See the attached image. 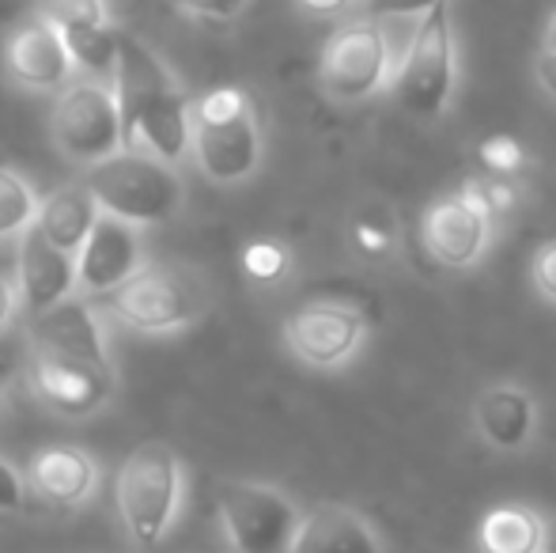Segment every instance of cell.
I'll return each instance as SVG.
<instances>
[{
  "instance_id": "6da1fadb",
  "label": "cell",
  "mask_w": 556,
  "mask_h": 553,
  "mask_svg": "<svg viewBox=\"0 0 556 553\" xmlns=\"http://www.w3.org/2000/svg\"><path fill=\"white\" fill-rule=\"evenodd\" d=\"M114 96L122 106L125 148L178 163L193 144V99L182 91L152 46L125 35L117 46Z\"/></svg>"
},
{
  "instance_id": "7a4b0ae2",
  "label": "cell",
  "mask_w": 556,
  "mask_h": 553,
  "mask_svg": "<svg viewBox=\"0 0 556 553\" xmlns=\"http://www.w3.org/2000/svg\"><path fill=\"white\" fill-rule=\"evenodd\" d=\"M193 160L216 186L247 183L262 163V129L242 88H213L193 99Z\"/></svg>"
},
{
  "instance_id": "3957f363",
  "label": "cell",
  "mask_w": 556,
  "mask_h": 553,
  "mask_svg": "<svg viewBox=\"0 0 556 553\" xmlns=\"http://www.w3.org/2000/svg\"><path fill=\"white\" fill-rule=\"evenodd\" d=\"M114 504L137 546H160L182 504V463L170 443H137L114 478Z\"/></svg>"
},
{
  "instance_id": "277c9868",
  "label": "cell",
  "mask_w": 556,
  "mask_h": 553,
  "mask_svg": "<svg viewBox=\"0 0 556 553\" xmlns=\"http://www.w3.org/2000/svg\"><path fill=\"white\" fill-rule=\"evenodd\" d=\"M84 183L96 193L103 213L122 216L137 228H155V224L175 221L186 201L175 163L148 152H129V148L88 167Z\"/></svg>"
},
{
  "instance_id": "5b68a950",
  "label": "cell",
  "mask_w": 556,
  "mask_h": 553,
  "mask_svg": "<svg viewBox=\"0 0 556 553\" xmlns=\"http://www.w3.org/2000/svg\"><path fill=\"white\" fill-rule=\"evenodd\" d=\"M96 307L137 334H175L208 315V296L182 269L144 262L125 285L99 296Z\"/></svg>"
},
{
  "instance_id": "8992f818",
  "label": "cell",
  "mask_w": 556,
  "mask_h": 553,
  "mask_svg": "<svg viewBox=\"0 0 556 553\" xmlns=\"http://www.w3.org/2000/svg\"><path fill=\"white\" fill-rule=\"evenodd\" d=\"M50 137L65 160L96 167L125 152V126L122 106H117L111 80H73L58 91L50 111Z\"/></svg>"
},
{
  "instance_id": "52a82bcc",
  "label": "cell",
  "mask_w": 556,
  "mask_h": 553,
  "mask_svg": "<svg viewBox=\"0 0 556 553\" xmlns=\"http://www.w3.org/2000/svg\"><path fill=\"white\" fill-rule=\"evenodd\" d=\"M394 96L413 118H440L454 96V35L451 0H440L432 12L420 15L405 61L394 76Z\"/></svg>"
},
{
  "instance_id": "ba28073f",
  "label": "cell",
  "mask_w": 556,
  "mask_h": 553,
  "mask_svg": "<svg viewBox=\"0 0 556 553\" xmlns=\"http://www.w3.org/2000/svg\"><path fill=\"white\" fill-rule=\"evenodd\" d=\"M224 531L235 553H292L303 516L280 489L262 481H224L216 489Z\"/></svg>"
},
{
  "instance_id": "9c48e42d",
  "label": "cell",
  "mask_w": 556,
  "mask_h": 553,
  "mask_svg": "<svg viewBox=\"0 0 556 553\" xmlns=\"http://www.w3.org/2000/svg\"><path fill=\"white\" fill-rule=\"evenodd\" d=\"M390 73V42L379 20H352L333 30L318 61V80L326 96L337 103H359V99L382 91Z\"/></svg>"
},
{
  "instance_id": "30bf717a",
  "label": "cell",
  "mask_w": 556,
  "mask_h": 553,
  "mask_svg": "<svg viewBox=\"0 0 556 553\" xmlns=\"http://www.w3.org/2000/svg\"><path fill=\"white\" fill-rule=\"evenodd\" d=\"M367 334V318L349 303H303L285 318V341L307 368L333 372L356 356Z\"/></svg>"
},
{
  "instance_id": "8fae6325",
  "label": "cell",
  "mask_w": 556,
  "mask_h": 553,
  "mask_svg": "<svg viewBox=\"0 0 556 553\" xmlns=\"http://www.w3.org/2000/svg\"><path fill=\"white\" fill-rule=\"evenodd\" d=\"M27 376L35 394L61 417H91L114 399V372L91 368L84 361H68V356L46 353V349L30 345Z\"/></svg>"
},
{
  "instance_id": "7c38bea8",
  "label": "cell",
  "mask_w": 556,
  "mask_h": 553,
  "mask_svg": "<svg viewBox=\"0 0 556 553\" xmlns=\"http://www.w3.org/2000/svg\"><path fill=\"white\" fill-rule=\"evenodd\" d=\"M4 65L12 73V80L30 91H61L73 84L76 73L65 35L42 12L27 15L20 27H12L4 46Z\"/></svg>"
},
{
  "instance_id": "4fadbf2b",
  "label": "cell",
  "mask_w": 556,
  "mask_h": 553,
  "mask_svg": "<svg viewBox=\"0 0 556 553\" xmlns=\"http://www.w3.org/2000/svg\"><path fill=\"white\" fill-rule=\"evenodd\" d=\"M27 338H30V345L46 349V353H58V356H68V361L91 364V368L114 372L96 300L68 296V300H61L58 307H50L46 315L27 318Z\"/></svg>"
},
{
  "instance_id": "5bb4252c",
  "label": "cell",
  "mask_w": 556,
  "mask_h": 553,
  "mask_svg": "<svg viewBox=\"0 0 556 553\" xmlns=\"http://www.w3.org/2000/svg\"><path fill=\"white\" fill-rule=\"evenodd\" d=\"M15 288H20V303L27 318L46 315L58 307L61 300L76 296L80 288V262L76 254L53 247L38 228L20 236V259H15Z\"/></svg>"
},
{
  "instance_id": "9a60e30c",
  "label": "cell",
  "mask_w": 556,
  "mask_h": 553,
  "mask_svg": "<svg viewBox=\"0 0 556 553\" xmlns=\"http://www.w3.org/2000/svg\"><path fill=\"white\" fill-rule=\"evenodd\" d=\"M489 224H492L489 216L458 190V193H451V198H440L435 205L425 209L420 239H425V251L432 254L440 266L466 269L484 254Z\"/></svg>"
},
{
  "instance_id": "2e32d148",
  "label": "cell",
  "mask_w": 556,
  "mask_h": 553,
  "mask_svg": "<svg viewBox=\"0 0 556 553\" xmlns=\"http://www.w3.org/2000/svg\"><path fill=\"white\" fill-rule=\"evenodd\" d=\"M80 262V288L88 296H106L117 285H125L140 266H144V247H140V228L122 216L103 213L96 231L88 236L84 251L76 254Z\"/></svg>"
},
{
  "instance_id": "e0dca14e",
  "label": "cell",
  "mask_w": 556,
  "mask_h": 553,
  "mask_svg": "<svg viewBox=\"0 0 556 553\" xmlns=\"http://www.w3.org/2000/svg\"><path fill=\"white\" fill-rule=\"evenodd\" d=\"M27 489L53 508H76L99 486V466L84 448L73 443H46L27 458Z\"/></svg>"
},
{
  "instance_id": "ac0fdd59",
  "label": "cell",
  "mask_w": 556,
  "mask_h": 553,
  "mask_svg": "<svg viewBox=\"0 0 556 553\" xmlns=\"http://www.w3.org/2000/svg\"><path fill=\"white\" fill-rule=\"evenodd\" d=\"M473 420L481 428L484 443H492L496 451H519L530 443L538 425L534 399H530V391L511 384L484 387L473 402Z\"/></svg>"
},
{
  "instance_id": "d6986e66",
  "label": "cell",
  "mask_w": 556,
  "mask_h": 553,
  "mask_svg": "<svg viewBox=\"0 0 556 553\" xmlns=\"http://www.w3.org/2000/svg\"><path fill=\"white\" fill-rule=\"evenodd\" d=\"M99 216H103V209H99L96 193L88 190V183H68L61 190H53L50 198H42L35 228L53 247H61L68 254H80L88 236L96 231Z\"/></svg>"
},
{
  "instance_id": "ffe728a7",
  "label": "cell",
  "mask_w": 556,
  "mask_h": 553,
  "mask_svg": "<svg viewBox=\"0 0 556 553\" xmlns=\"http://www.w3.org/2000/svg\"><path fill=\"white\" fill-rule=\"evenodd\" d=\"M292 553H382V546L364 516H356L352 508L326 504V508L303 516Z\"/></svg>"
},
{
  "instance_id": "44dd1931",
  "label": "cell",
  "mask_w": 556,
  "mask_h": 553,
  "mask_svg": "<svg viewBox=\"0 0 556 553\" xmlns=\"http://www.w3.org/2000/svg\"><path fill=\"white\" fill-rule=\"evenodd\" d=\"M545 519L522 504H500L481 519L477 546L481 553H542Z\"/></svg>"
},
{
  "instance_id": "7402d4cb",
  "label": "cell",
  "mask_w": 556,
  "mask_h": 553,
  "mask_svg": "<svg viewBox=\"0 0 556 553\" xmlns=\"http://www.w3.org/2000/svg\"><path fill=\"white\" fill-rule=\"evenodd\" d=\"M38 205L30 183L23 175H15L12 167H0V239H20L23 231L35 228Z\"/></svg>"
},
{
  "instance_id": "603a6c76",
  "label": "cell",
  "mask_w": 556,
  "mask_h": 553,
  "mask_svg": "<svg viewBox=\"0 0 556 553\" xmlns=\"http://www.w3.org/2000/svg\"><path fill=\"white\" fill-rule=\"evenodd\" d=\"M38 12H42L65 38L88 35V30H99V27H111L106 0H38Z\"/></svg>"
},
{
  "instance_id": "cb8c5ba5",
  "label": "cell",
  "mask_w": 556,
  "mask_h": 553,
  "mask_svg": "<svg viewBox=\"0 0 556 553\" xmlns=\"http://www.w3.org/2000/svg\"><path fill=\"white\" fill-rule=\"evenodd\" d=\"M292 266V251L280 239H254L242 247V269L254 280H280Z\"/></svg>"
},
{
  "instance_id": "d4e9b609",
  "label": "cell",
  "mask_w": 556,
  "mask_h": 553,
  "mask_svg": "<svg viewBox=\"0 0 556 553\" xmlns=\"http://www.w3.org/2000/svg\"><path fill=\"white\" fill-rule=\"evenodd\" d=\"M352 243L367 254V259H382L394 247V221H390L382 209H371V213H359L352 221Z\"/></svg>"
},
{
  "instance_id": "484cf974",
  "label": "cell",
  "mask_w": 556,
  "mask_h": 553,
  "mask_svg": "<svg viewBox=\"0 0 556 553\" xmlns=\"http://www.w3.org/2000/svg\"><path fill=\"white\" fill-rule=\"evenodd\" d=\"M477 152H481L484 167H489L492 175H519V171L527 167V148H522L515 137H507V134L484 137Z\"/></svg>"
},
{
  "instance_id": "4316f807",
  "label": "cell",
  "mask_w": 556,
  "mask_h": 553,
  "mask_svg": "<svg viewBox=\"0 0 556 553\" xmlns=\"http://www.w3.org/2000/svg\"><path fill=\"white\" fill-rule=\"evenodd\" d=\"M462 193H466L489 221L492 216H504L507 209L515 205V190H511V183H504V178H469V183L462 186Z\"/></svg>"
},
{
  "instance_id": "83f0119b",
  "label": "cell",
  "mask_w": 556,
  "mask_h": 553,
  "mask_svg": "<svg viewBox=\"0 0 556 553\" xmlns=\"http://www.w3.org/2000/svg\"><path fill=\"white\" fill-rule=\"evenodd\" d=\"M178 12L198 15V20H213V23H231L239 20L250 8V0H170Z\"/></svg>"
},
{
  "instance_id": "f1b7e54d",
  "label": "cell",
  "mask_w": 556,
  "mask_h": 553,
  "mask_svg": "<svg viewBox=\"0 0 556 553\" xmlns=\"http://www.w3.org/2000/svg\"><path fill=\"white\" fill-rule=\"evenodd\" d=\"M530 274H534L538 292H542L545 300L556 303V239H553V243H545L542 251L534 254V266H530Z\"/></svg>"
},
{
  "instance_id": "f546056e",
  "label": "cell",
  "mask_w": 556,
  "mask_h": 553,
  "mask_svg": "<svg viewBox=\"0 0 556 553\" xmlns=\"http://www.w3.org/2000/svg\"><path fill=\"white\" fill-rule=\"evenodd\" d=\"M367 20H387V15H425L440 0H364Z\"/></svg>"
},
{
  "instance_id": "4dcf8cb0",
  "label": "cell",
  "mask_w": 556,
  "mask_h": 553,
  "mask_svg": "<svg viewBox=\"0 0 556 553\" xmlns=\"http://www.w3.org/2000/svg\"><path fill=\"white\" fill-rule=\"evenodd\" d=\"M23 501H27V478H20L15 466L0 458V512H20Z\"/></svg>"
},
{
  "instance_id": "1f68e13d",
  "label": "cell",
  "mask_w": 556,
  "mask_h": 553,
  "mask_svg": "<svg viewBox=\"0 0 556 553\" xmlns=\"http://www.w3.org/2000/svg\"><path fill=\"white\" fill-rule=\"evenodd\" d=\"M534 73H538V80H542V88L556 99V50L545 46V50L538 53V58H534Z\"/></svg>"
},
{
  "instance_id": "d6a6232c",
  "label": "cell",
  "mask_w": 556,
  "mask_h": 553,
  "mask_svg": "<svg viewBox=\"0 0 556 553\" xmlns=\"http://www.w3.org/2000/svg\"><path fill=\"white\" fill-rule=\"evenodd\" d=\"M15 303H20V288H15L8 277H0V330H4V326L12 323Z\"/></svg>"
},
{
  "instance_id": "836d02e7",
  "label": "cell",
  "mask_w": 556,
  "mask_h": 553,
  "mask_svg": "<svg viewBox=\"0 0 556 553\" xmlns=\"http://www.w3.org/2000/svg\"><path fill=\"white\" fill-rule=\"evenodd\" d=\"M35 12L38 8H30V0H0V23H12V27H20Z\"/></svg>"
},
{
  "instance_id": "e575fe53",
  "label": "cell",
  "mask_w": 556,
  "mask_h": 553,
  "mask_svg": "<svg viewBox=\"0 0 556 553\" xmlns=\"http://www.w3.org/2000/svg\"><path fill=\"white\" fill-rule=\"evenodd\" d=\"M295 4L311 15H337V12H344V8L356 4V0H295Z\"/></svg>"
},
{
  "instance_id": "d590c367",
  "label": "cell",
  "mask_w": 556,
  "mask_h": 553,
  "mask_svg": "<svg viewBox=\"0 0 556 553\" xmlns=\"http://www.w3.org/2000/svg\"><path fill=\"white\" fill-rule=\"evenodd\" d=\"M12 372H15V364H12V356H8V353H0V394H4V387H8V379H12Z\"/></svg>"
},
{
  "instance_id": "8d00e7d4",
  "label": "cell",
  "mask_w": 556,
  "mask_h": 553,
  "mask_svg": "<svg viewBox=\"0 0 556 553\" xmlns=\"http://www.w3.org/2000/svg\"><path fill=\"white\" fill-rule=\"evenodd\" d=\"M542 553H556V519L545 524V542H542Z\"/></svg>"
},
{
  "instance_id": "74e56055",
  "label": "cell",
  "mask_w": 556,
  "mask_h": 553,
  "mask_svg": "<svg viewBox=\"0 0 556 553\" xmlns=\"http://www.w3.org/2000/svg\"><path fill=\"white\" fill-rule=\"evenodd\" d=\"M549 50H556V15L549 20Z\"/></svg>"
}]
</instances>
